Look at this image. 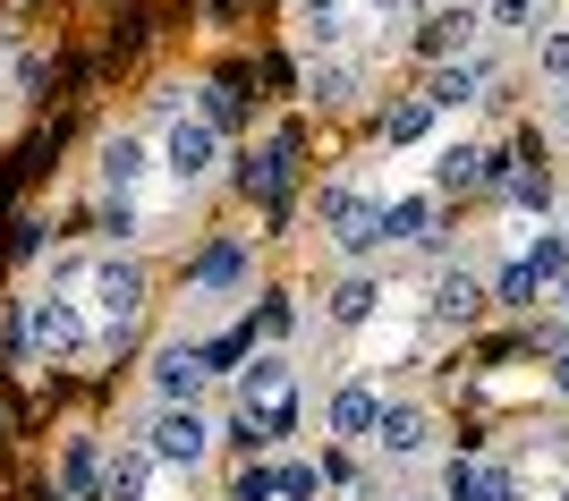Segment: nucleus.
I'll list each match as a JSON object with an SVG mask.
<instances>
[{"label":"nucleus","mask_w":569,"mask_h":501,"mask_svg":"<svg viewBox=\"0 0 569 501\" xmlns=\"http://www.w3.org/2000/svg\"><path fill=\"white\" fill-rule=\"evenodd\" d=\"M238 408L263 425V442H289L298 433V358L281 340H256L247 365H238Z\"/></svg>","instance_id":"1"},{"label":"nucleus","mask_w":569,"mask_h":501,"mask_svg":"<svg viewBox=\"0 0 569 501\" xmlns=\"http://www.w3.org/2000/svg\"><path fill=\"white\" fill-rule=\"evenodd\" d=\"M86 298H94V314H102V332H94V349H128L137 340V314H144V298H153V281H144V263L137 255H94L86 263Z\"/></svg>","instance_id":"2"},{"label":"nucleus","mask_w":569,"mask_h":501,"mask_svg":"<svg viewBox=\"0 0 569 501\" xmlns=\"http://www.w3.org/2000/svg\"><path fill=\"white\" fill-rule=\"evenodd\" d=\"M18 332H26V349L43 365H77L86 349H94V323H86V307H77L60 281H43V289H26V307H18Z\"/></svg>","instance_id":"3"},{"label":"nucleus","mask_w":569,"mask_h":501,"mask_svg":"<svg viewBox=\"0 0 569 501\" xmlns=\"http://www.w3.org/2000/svg\"><path fill=\"white\" fill-rule=\"evenodd\" d=\"M137 442L162 459V468L188 477V468H204V459L221 451V425L204 417V400H153V417L137 425Z\"/></svg>","instance_id":"4"},{"label":"nucleus","mask_w":569,"mask_h":501,"mask_svg":"<svg viewBox=\"0 0 569 501\" xmlns=\"http://www.w3.org/2000/svg\"><path fill=\"white\" fill-rule=\"evenodd\" d=\"M153 153H162V170L179 179V188H204V179L230 162V137H221L204 111H179V120L162 128V144H153Z\"/></svg>","instance_id":"5"},{"label":"nucleus","mask_w":569,"mask_h":501,"mask_svg":"<svg viewBox=\"0 0 569 501\" xmlns=\"http://www.w3.org/2000/svg\"><path fill=\"white\" fill-rule=\"evenodd\" d=\"M323 239L340 263H366L382 247V204L366 188H323Z\"/></svg>","instance_id":"6"},{"label":"nucleus","mask_w":569,"mask_h":501,"mask_svg":"<svg viewBox=\"0 0 569 501\" xmlns=\"http://www.w3.org/2000/svg\"><path fill=\"white\" fill-rule=\"evenodd\" d=\"M153 170H162L153 137H144V128H111L102 153H94V188L102 196H144V188H153Z\"/></svg>","instance_id":"7"},{"label":"nucleus","mask_w":569,"mask_h":501,"mask_svg":"<svg viewBox=\"0 0 569 501\" xmlns=\"http://www.w3.org/2000/svg\"><path fill=\"white\" fill-rule=\"evenodd\" d=\"M366 451L382 459V468H417V459H433V417L417 400H382L375 433H366Z\"/></svg>","instance_id":"8"},{"label":"nucleus","mask_w":569,"mask_h":501,"mask_svg":"<svg viewBox=\"0 0 569 501\" xmlns=\"http://www.w3.org/2000/svg\"><path fill=\"white\" fill-rule=\"evenodd\" d=\"M501 86V60L493 51H459V60H433V111H476V102H493Z\"/></svg>","instance_id":"9"},{"label":"nucleus","mask_w":569,"mask_h":501,"mask_svg":"<svg viewBox=\"0 0 569 501\" xmlns=\"http://www.w3.org/2000/svg\"><path fill=\"white\" fill-rule=\"evenodd\" d=\"M485 307H493V289L476 281L468 263H442V272H433V289H426V323L433 332H468Z\"/></svg>","instance_id":"10"},{"label":"nucleus","mask_w":569,"mask_h":501,"mask_svg":"<svg viewBox=\"0 0 569 501\" xmlns=\"http://www.w3.org/2000/svg\"><path fill=\"white\" fill-rule=\"evenodd\" d=\"M442 501H527V477L510 459H468L459 451L451 468H442Z\"/></svg>","instance_id":"11"},{"label":"nucleus","mask_w":569,"mask_h":501,"mask_svg":"<svg viewBox=\"0 0 569 501\" xmlns=\"http://www.w3.org/2000/svg\"><path fill=\"white\" fill-rule=\"evenodd\" d=\"M375 417H382V391L366 374H349V382H332V400H323V433L332 442H349V451H366V433H375Z\"/></svg>","instance_id":"12"},{"label":"nucleus","mask_w":569,"mask_h":501,"mask_svg":"<svg viewBox=\"0 0 569 501\" xmlns=\"http://www.w3.org/2000/svg\"><path fill=\"white\" fill-rule=\"evenodd\" d=\"M144 382H153V400H204L213 365H204V349H196V340H162V349H153V365H144Z\"/></svg>","instance_id":"13"},{"label":"nucleus","mask_w":569,"mask_h":501,"mask_svg":"<svg viewBox=\"0 0 569 501\" xmlns=\"http://www.w3.org/2000/svg\"><path fill=\"white\" fill-rule=\"evenodd\" d=\"M289 162H298V144H289V137L247 144V153H238V196H247V204H281V196H289Z\"/></svg>","instance_id":"14"},{"label":"nucleus","mask_w":569,"mask_h":501,"mask_svg":"<svg viewBox=\"0 0 569 501\" xmlns=\"http://www.w3.org/2000/svg\"><path fill=\"white\" fill-rule=\"evenodd\" d=\"M476 34H485V0H442V9L417 26V51H426V60H459V51H476Z\"/></svg>","instance_id":"15"},{"label":"nucleus","mask_w":569,"mask_h":501,"mask_svg":"<svg viewBox=\"0 0 569 501\" xmlns=\"http://www.w3.org/2000/svg\"><path fill=\"white\" fill-rule=\"evenodd\" d=\"M307 102L357 111V102H366V60H349V51H307Z\"/></svg>","instance_id":"16"},{"label":"nucleus","mask_w":569,"mask_h":501,"mask_svg":"<svg viewBox=\"0 0 569 501\" xmlns=\"http://www.w3.org/2000/svg\"><path fill=\"white\" fill-rule=\"evenodd\" d=\"M247 272H256L247 239H213L204 255H196V298H238V289H247Z\"/></svg>","instance_id":"17"},{"label":"nucleus","mask_w":569,"mask_h":501,"mask_svg":"<svg viewBox=\"0 0 569 501\" xmlns=\"http://www.w3.org/2000/svg\"><path fill=\"white\" fill-rule=\"evenodd\" d=\"M375 307H382V281L366 272V263H349V272L332 281V298H323L332 332H357V323H375Z\"/></svg>","instance_id":"18"},{"label":"nucleus","mask_w":569,"mask_h":501,"mask_svg":"<svg viewBox=\"0 0 569 501\" xmlns=\"http://www.w3.org/2000/svg\"><path fill=\"white\" fill-rule=\"evenodd\" d=\"M153 468H162V459L144 451V442L111 451V459H102V501H144V493H153Z\"/></svg>","instance_id":"19"},{"label":"nucleus","mask_w":569,"mask_h":501,"mask_svg":"<svg viewBox=\"0 0 569 501\" xmlns=\"http://www.w3.org/2000/svg\"><path fill=\"white\" fill-rule=\"evenodd\" d=\"M60 501H102V442L94 433H69V451H60Z\"/></svg>","instance_id":"20"},{"label":"nucleus","mask_w":569,"mask_h":501,"mask_svg":"<svg viewBox=\"0 0 569 501\" xmlns=\"http://www.w3.org/2000/svg\"><path fill=\"white\" fill-rule=\"evenodd\" d=\"M298 9V43L307 51H340V34H349V0H289Z\"/></svg>","instance_id":"21"},{"label":"nucleus","mask_w":569,"mask_h":501,"mask_svg":"<svg viewBox=\"0 0 569 501\" xmlns=\"http://www.w3.org/2000/svg\"><path fill=\"white\" fill-rule=\"evenodd\" d=\"M476 179H501V153H493V144H451V153H442V170H433V188H442V196L476 188Z\"/></svg>","instance_id":"22"},{"label":"nucleus","mask_w":569,"mask_h":501,"mask_svg":"<svg viewBox=\"0 0 569 501\" xmlns=\"http://www.w3.org/2000/svg\"><path fill=\"white\" fill-rule=\"evenodd\" d=\"M433 239V196H400L382 204V247H426Z\"/></svg>","instance_id":"23"},{"label":"nucleus","mask_w":569,"mask_h":501,"mask_svg":"<svg viewBox=\"0 0 569 501\" xmlns=\"http://www.w3.org/2000/svg\"><path fill=\"white\" fill-rule=\"evenodd\" d=\"M433 120H442V111H433V94H400L391 111H382V144H426Z\"/></svg>","instance_id":"24"},{"label":"nucleus","mask_w":569,"mask_h":501,"mask_svg":"<svg viewBox=\"0 0 569 501\" xmlns=\"http://www.w3.org/2000/svg\"><path fill=\"white\" fill-rule=\"evenodd\" d=\"M272 501H323V468L315 459H272Z\"/></svg>","instance_id":"25"},{"label":"nucleus","mask_w":569,"mask_h":501,"mask_svg":"<svg viewBox=\"0 0 569 501\" xmlns=\"http://www.w3.org/2000/svg\"><path fill=\"white\" fill-rule=\"evenodd\" d=\"M315 468H323V493H375V484H366V468H357V451H349V442H332V451L315 459Z\"/></svg>","instance_id":"26"},{"label":"nucleus","mask_w":569,"mask_h":501,"mask_svg":"<svg viewBox=\"0 0 569 501\" xmlns=\"http://www.w3.org/2000/svg\"><path fill=\"white\" fill-rule=\"evenodd\" d=\"M247 323H256V340H281V349L298 340V307H289L281 289H272V298H256V314H247Z\"/></svg>","instance_id":"27"},{"label":"nucleus","mask_w":569,"mask_h":501,"mask_svg":"<svg viewBox=\"0 0 569 501\" xmlns=\"http://www.w3.org/2000/svg\"><path fill=\"white\" fill-rule=\"evenodd\" d=\"M527 263H536V281H545V289H561L569 281V230H545V239L527 247Z\"/></svg>","instance_id":"28"},{"label":"nucleus","mask_w":569,"mask_h":501,"mask_svg":"<svg viewBox=\"0 0 569 501\" xmlns=\"http://www.w3.org/2000/svg\"><path fill=\"white\" fill-rule=\"evenodd\" d=\"M545 298V281H536V263H501V281H493V307H536Z\"/></svg>","instance_id":"29"},{"label":"nucleus","mask_w":569,"mask_h":501,"mask_svg":"<svg viewBox=\"0 0 569 501\" xmlns=\"http://www.w3.org/2000/svg\"><path fill=\"white\" fill-rule=\"evenodd\" d=\"M247 349H256V323H238V332H213V340H204V365H213V374H238V365H247Z\"/></svg>","instance_id":"30"},{"label":"nucleus","mask_w":569,"mask_h":501,"mask_svg":"<svg viewBox=\"0 0 569 501\" xmlns=\"http://www.w3.org/2000/svg\"><path fill=\"white\" fill-rule=\"evenodd\" d=\"M536 77H545V86H569V26H545V34H536Z\"/></svg>","instance_id":"31"},{"label":"nucleus","mask_w":569,"mask_h":501,"mask_svg":"<svg viewBox=\"0 0 569 501\" xmlns=\"http://www.w3.org/2000/svg\"><path fill=\"white\" fill-rule=\"evenodd\" d=\"M144 221V196H102V239H137Z\"/></svg>","instance_id":"32"},{"label":"nucleus","mask_w":569,"mask_h":501,"mask_svg":"<svg viewBox=\"0 0 569 501\" xmlns=\"http://www.w3.org/2000/svg\"><path fill=\"white\" fill-rule=\"evenodd\" d=\"M230 501H272V468H263V459H256V468H247V477L230 484Z\"/></svg>","instance_id":"33"},{"label":"nucleus","mask_w":569,"mask_h":501,"mask_svg":"<svg viewBox=\"0 0 569 501\" xmlns=\"http://www.w3.org/2000/svg\"><path fill=\"white\" fill-rule=\"evenodd\" d=\"M196 111H204V120H213L221 137H230V94H221V86H204V102H196Z\"/></svg>","instance_id":"34"},{"label":"nucleus","mask_w":569,"mask_h":501,"mask_svg":"<svg viewBox=\"0 0 569 501\" xmlns=\"http://www.w3.org/2000/svg\"><path fill=\"white\" fill-rule=\"evenodd\" d=\"M545 382H552V391L569 400V349H552V358H545Z\"/></svg>","instance_id":"35"},{"label":"nucleus","mask_w":569,"mask_h":501,"mask_svg":"<svg viewBox=\"0 0 569 501\" xmlns=\"http://www.w3.org/2000/svg\"><path fill=\"white\" fill-rule=\"evenodd\" d=\"M400 9H408V0H366V18H382V26L400 18Z\"/></svg>","instance_id":"36"},{"label":"nucleus","mask_w":569,"mask_h":501,"mask_svg":"<svg viewBox=\"0 0 569 501\" xmlns=\"http://www.w3.org/2000/svg\"><path fill=\"white\" fill-rule=\"evenodd\" d=\"M552 120H561V137H569V86H552Z\"/></svg>","instance_id":"37"},{"label":"nucleus","mask_w":569,"mask_h":501,"mask_svg":"<svg viewBox=\"0 0 569 501\" xmlns=\"http://www.w3.org/2000/svg\"><path fill=\"white\" fill-rule=\"evenodd\" d=\"M561 323H569V281H561Z\"/></svg>","instance_id":"38"},{"label":"nucleus","mask_w":569,"mask_h":501,"mask_svg":"<svg viewBox=\"0 0 569 501\" xmlns=\"http://www.w3.org/2000/svg\"><path fill=\"white\" fill-rule=\"evenodd\" d=\"M408 501H442V493H408Z\"/></svg>","instance_id":"39"},{"label":"nucleus","mask_w":569,"mask_h":501,"mask_svg":"<svg viewBox=\"0 0 569 501\" xmlns=\"http://www.w3.org/2000/svg\"><path fill=\"white\" fill-rule=\"evenodd\" d=\"M561 230H569V196H561Z\"/></svg>","instance_id":"40"},{"label":"nucleus","mask_w":569,"mask_h":501,"mask_svg":"<svg viewBox=\"0 0 569 501\" xmlns=\"http://www.w3.org/2000/svg\"><path fill=\"white\" fill-rule=\"evenodd\" d=\"M561 501H569V493H561Z\"/></svg>","instance_id":"41"}]
</instances>
